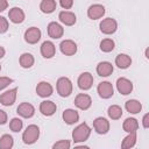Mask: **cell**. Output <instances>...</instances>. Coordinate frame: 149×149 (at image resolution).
<instances>
[{
    "label": "cell",
    "mask_w": 149,
    "mask_h": 149,
    "mask_svg": "<svg viewBox=\"0 0 149 149\" xmlns=\"http://www.w3.org/2000/svg\"><path fill=\"white\" fill-rule=\"evenodd\" d=\"M99 28H100V31L102 34H105V35H112L118 29V22L113 17H106V19H102V21L99 24Z\"/></svg>",
    "instance_id": "obj_4"
},
{
    "label": "cell",
    "mask_w": 149,
    "mask_h": 149,
    "mask_svg": "<svg viewBox=\"0 0 149 149\" xmlns=\"http://www.w3.org/2000/svg\"><path fill=\"white\" fill-rule=\"evenodd\" d=\"M13 83V79L9 78V77H0V91L6 88L9 84Z\"/></svg>",
    "instance_id": "obj_35"
},
{
    "label": "cell",
    "mask_w": 149,
    "mask_h": 149,
    "mask_svg": "<svg viewBox=\"0 0 149 149\" xmlns=\"http://www.w3.org/2000/svg\"><path fill=\"white\" fill-rule=\"evenodd\" d=\"M58 19L59 21L65 24V26H73L76 22H77V17H76V14L70 12V10H62L59 12L58 14Z\"/></svg>",
    "instance_id": "obj_19"
},
{
    "label": "cell",
    "mask_w": 149,
    "mask_h": 149,
    "mask_svg": "<svg viewBox=\"0 0 149 149\" xmlns=\"http://www.w3.org/2000/svg\"><path fill=\"white\" fill-rule=\"evenodd\" d=\"M57 3L55 0H42L40 3V10L44 14H51L56 10Z\"/></svg>",
    "instance_id": "obj_27"
},
{
    "label": "cell",
    "mask_w": 149,
    "mask_h": 149,
    "mask_svg": "<svg viewBox=\"0 0 149 149\" xmlns=\"http://www.w3.org/2000/svg\"><path fill=\"white\" fill-rule=\"evenodd\" d=\"M47 30H48L49 37H51L54 40H58V38L63 37V35H64V28L58 22H55V21H52L48 24Z\"/></svg>",
    "instance_id": "obj_13"
},
{
    "label": "cell",
    "mask_w": 149,
    "mask_h": 149,
    "mask_svg": "<svg viewBox=\"0 0 149 149\" xmlns=\"http://www.w3.org/2000/svg\"><path fill=\"white\" fill-rule=\"evenodd\" d=\"M56 54V47L51 41H44L41 45V55L44 58H52Z\"/></svg>",
    "instance_id": "obj_20"
},
{
    "label": "cell",
    "mask_w": 149,
    "mask_h": 149,
    "mask_svg": "<svg viewBox=\"0 0 149 149\" xmlns=\"http://www.w3.org/2000/svg\"><path fill=\"white\" fill-rule=\"evenodd\" d=\"M136 132L135 133H128V135L122 140L121 142V148L122 149H130L133 147H135L136 144Z\"/></svg>",
    "instance_id": "obj_28"
},
{
    "label": "cell",
    "mask_w": 149,
    "mask_h": 149,
    "mask_svg": "<svg viewBox=\"0 0 149 149\" xmlns=\"http://www.w3.org/2000/svg\"><path fill=\"white\" fill-rule=\"evenodd\" d=\"M62 118H63V121L66 123V125H74L76 122L79 121V114L76 109H72V108H68L63 112L62 114Z\"/></svg>",
    "instance_id": "obj_21"
},
{
    "label": "cell",
    "mask_w": 149,
    "mask_h": 149,
    "mask_svg": "<svg viewBox=\"0 0 149 149\" xmlns=\"http://www.w3.org/2000/svg\"><path fill=\"white\" fill-rule=\"evenodd\" d=\"M71 147V143L69 140H59L56 143H54L52 149H69Z\"/></svg>",
    "instance_id": "obj_33"
},
{
    "label": "cell",
    "mask_w": 149,
    "mask_h": 149,
    "mask_svg": "<svg viewBox=\"0 0 149 149\" xmlns=\"http://www.w3.org/2000/svg\"><path fill=\"white\" fill-rule=\"evenodd\" d=\"M23 127V121L19 118H13L10 121H9V129L14 133H17L22 129Z\"/></svg>",
    "instance_id": "obj_32"
},
{
    "label": "cell",
    "mask_w": 149,
    "mask_h": 149,
    "mask_svg": "<svg viewBox=\"0 0 149 149\" xmlns=\"http://www.w3.org/2000/svg\"><path fill=\"white\" fill-rule=\"evenodd\" d=\"M8 7V1L7 0H0V13L3 12L5 9H7Z\"/></svg>",
    "instance_id": "obj_39"
},
{
    "label": "cell",
    "mask_w": 149,
    "mask_h": 149,
    "mask_svg": "<svg viewBox=\"0 0 149 149\" xmlns=\"http://www.w3.org/2000/svg\"><path fill=\"white\" fill-rule=\"evenodd\" d=\"M0 71H1V65H0Z\"/></svg>",
    "instance_id": "obj_41"
},
{
    "label": "cell",
    "mask_w": 149,
    "mask_h": 149,
    "mask_svg": "<svg viewBox=\"0 0 149 149\" xmlns=\"http://www.w3.org/2000/svg\"><path fill=\"white\" fill-rule=\"evenodd\" d=\"M8 120V116H7V113L2 109H0V125H5Z\"/></svg>",
    "instance_id": "obj_37"
},
{
    "label": "cell",
    "mask_w": 149,
    "mask_h": 149,
    "mask_svg": "<svg viewBox=\"0 0 149 149\" xmlns=\"http://www.w3.org/2000/svg\"><path fill=\"white\" fill-rule=\"evenodd\" d=\"M56 111H57V106L51 100H43L40 104V112L44 116H51L56 113Z\"/></svg>",
    "instance_id": "obj_16"
},
{
    "label": "cell",
    "mask_w": 149,
    "mask_h": 149,
    "mask_svg": "<svg viewBox=\"0 0 149 149\" xmlns=\"http://www.w3.org/2000/svg\"><path fill=\"white\" fill-rule=\"evenodd\" d=\"M59 5L64 9H70L73 6V0H59Z\"/></svg>",
    "instance_id": "obj_36"
},
{
    "label": "cell",
    "mask_w": 149,
    "mask_h": 149,
    "mask_svg": "<svg viewBox=\"0 0 149 149\" xmlns=\"http://www.w3.org/2000/svg\"><path fill=\"white\" fill-rule=\"evenodd\" d=\"M99 47H100V50L102 52H111L115 48V42L112 38H104L100 42V45Z\"/></svg>",
    "instance_id": "obj_31"
},
{
    "label": "cell",
    "mask_w": 149,
    "mask_h": 149,
    "mask_svg": "<svg viewBox=\"0 0 149 149\" xmlns=\"http://www.w3.org/2000/svg\"><path fill=\"white\" fill-rule=\"evenodd\" d=\"M116 90L122 95H128L133 92V83L125 77H120L116 79Z\"/></svg>",
    "instance_id": "obj_8"
},
{
    "label": "cell",
    "mask_w": 149,
    "mask_h": 149,
    "mask_svg": "<svg viewBox=\"0 0 149 149\" xmlns=\"http://www.w3.org/2000/svg\"><path fill=\"white\" fill-rule=\"evenodd\" d=\"M19 63H20V66L23 68V69H30L34 63H35V58L29 52H23L20 58H19Z\"/></svg>",
    "instance_id": "obj_26"
},
{
    "label": "cell",
    "mask_w": 149,
    "mask_h": 149,
    "mask_svg": "<svg viewBox=\"0 0 149 149\" xmlns=\"http://www.w3.org/2000/svg\"><path fill=\"white\" fill-rule=\"evenodd\" d=\"M125 108L130 114H137V113H140L142 111V104L136 99H130V100L126 101Z\"/></svg>",
    "instance_id": "obj_24"
},
{
    "label": "cell",
    "mask_w": 149,
    "mask_h": 149,
    "mask_svg": "<svg viewBox=\"0 0 149 149\" xmlns=\"http://www.w3.org/2000/svg\"><path fill=\"white\" fill-rule=\"evenodd\" d=\"M16 113L24 119H30L35 114V107L30 102H21L16 108Z\"/></svg>",
    "instance_id": "obj_12"
},
{
    "label": "cell",
    "mask_w": 149,
    "mask_h": 149,
    "mask_svg": "<svg viewBox=\"0 0 149 149\" xmlns=\"http://www.w3.org/2000/svg\"><path fill=\"white\" fill-rule=\"evenodd\" d=\"M40 137V128L36 125H29L22 134V141L24 144H34Z\"/></svg>",
    "instance_id": "obj_3"
},
{
    "label": "cell",
    "mask_w": 149,
    "mask_h": 149,
    "mask_svg": "<svg viewBox=\"0 0 149 149\" xmlns=\"http://www.w3.org/2000/svg\"><path fill=\"white\" fill-rule=\"evenodd\" d=\"M16 94H17V88H10L3 93L0 94V104L2 106H12L15 100H16Z\"/></svg>",
    "instance_id": "obj_11"
},
{
    "label": "cell",
    "mask_w": 149,
    "mask_h": 149,
    "mask_svg": "<svg viewBox=\"0 0 149 149\" xmlns=\"http://www.w3.org/2000/svg\"><path fill=\"white\" fill-rule=\"evenodd\" d=\"M77 85L83 91L90 90L93 85V76L90 72H83L81 74H79L77 79Z\"/></svg>",
    "instance_id": "obj_10"
},
{
    "label": "cell",
    "mask_w": 149,
    "mask_h": 149,
    "mask_svg": "<svg viewBox=\"0 0 149 149\" xmlns=\"http://www.w3.org/2000/svg\"><path fill=\"white\" fill-rule=\"evenodd\" d=\"M74 106L81 111H87L92 105V99L86 93H79L74 98Z\"/></svg>",
    "instance_id": "obj_7"
},
{
    "label": "cell",
    "mask_w": 149,
    "mask_h": 149,
    "mask_svg": "<svg viewBox=\"0 0 149 149\" xmlns=\"http://www.w3.org/2000/svg\"><path fill=\"white\" fill-rule=\"evenodd\" d=\"M59 49H61V52L65 56H73L76 52H77V44L74 41L72 40H64L61 42L59 44Z\"/></svg>",
    "instance_id": "obj_14"
},
{
    "label": "cell",
    "mask_w": 149,
    "mask_h": 149,
    "mask_svg": "<svg viewBox=\"0 0 149 149\" xmlns=\"http://www.w3.org/2000/svg\"><path fill=\"white\" fill-rule=\"evenodd\" d=\"M5 54H6V50H5V48L0 45V59H1V58L5 56Z\"/></svg>",
    "instance_id": "obj_40"
},
{
    "label": "cell",
    "mask_w": 149,
    "mask_h": 149,
    "mask_svg": "<svg viewBox=\"0 0 149 149\" xmlns=\"http://www.w3.org/2000/svg\"><path fill=\"white\" fill-rule=\"evenodd\" d=\"M91 135V128L86 122H83L78 125L73 130H72V140L74 143L79 142H85Z\"/></svg>",
    "instance_id": "obj_1"
},
{
    "label": "cell",
    "mask_w": 149,
    "mask_h": 149,
    "mask_svg": "<svg viewBox=\"0 0 149 149\" xmlns=\"http://www.w3.org/2000/svg\"><path fill=\"white\" fill-rule=\"evenodd\" d=\"M14 146V140L12 135L9 134H3L0 137V149H10Z\"/></svg>",
    "instance_id": "obj_30"
},
{
    "label": "cell",
    "mask_w": 149,
    "mask_h": 149,
    "mask_svg": "<svg viewBox=\"0 0 149 149\" xmlns=\"http://www.w3.org/2000/svg\"><path fill=\"white\" fill-rule=\"evenodd\" d=\"M113 70H114V68H113L112 63L106 62V61L100 62L97 65V73L100 77H108V76H111L113 73Z\"/></svg>",
    "instance_id": "obj_22"
},
{
    "label": "cell",
    "mask_w": 149,
    "mask_h": 149,
    "mask_svg": "<svg viewBox=\"0 0 149 149\" xmlns=\"http://www.w3.org/2000/svg\"><path fill=\"white\" fill-rule=\"evenodd\" d=\"M8 30V21L6 17L0 16V34H5Z\"/></svg>",
    "instance_id": "obj_34"
},
{
    "label": "cell",
    "mask_w": 149,
    "mask_h": 149,
    "mask_svg": "<svg viewBox=\"0 0 149 149\" xmlns=\"http://www.w3.org/2000/svg\"><path fill=\"white\" fill-rule=\"evenodd\" d=\"M97 92H98V94H99L100 98H102V99H109L114 94V88H113L112 83H109V81H101V83L98 84Z\"/></svg>",
    "instance_id": "obj_6"
},
{
    "label": "cell",
    "mask_w": 149,
    "mask_h": 149,
    "mask_svg": "<svg viewBox=\"0 0 149 149\" xmlns=\"http://www.w3.org/2000/svg\"><path fill=\"white\" fill-rule=\"evenodd\" d=\"M142 126L143 128H149V113H146L142 118Z\"/></svg>",
    "instance_id": "obj_38"
},
{
    "label": "cell",
    "mask_w": 149,
    "mask_h": 149,
    "mask_svg": "<svg viewBox=\"0 0 149 149\" xmlns=\"http://www.w3.org/2000/svg\"><path fill=\"white\" fill-rule=\"evenodd\" d=\"M8 17H9L10 22L19 24V23H22L24 21L26 15H24V12L20 7H13L8 12Z\"/></svg>",
    "instance_id": "obj_17"
},
{
    "label": "cell",
    "mask_w": 149,
    "mask_h": 149,
    "mask_svg": "<svg viewBox=\"0 0 149 149\" xmlns=\"http://www.w3.org/2000/svg\"><path fill=\"white\" fill-rule=\"evenodd\" d=\"M72 81L68 78V77H61L57 79V83H56V90H57V93L63 97V98H66L69 97L71 93H72Z\"/></svg>",
    "instance_id": "obj_2"
},
{
    "label": "cell",
    "mask_w": 149,
    "mask_h": 149,
    "mask_svg": "<svg viewBox=\"0 0 149 149\" xmlns=\"http://www.w3.org/2000/svg\"><path fill=\"white\" fill-rule=\"evenodd\" d=\"M105 7L100 3H94V5H91L87 9V16L91 19V20H98V19H101L104 15H105Z\"/></svg>",
    "instance_id": "obj_15"
},
{
    "label": "cell",
    "mask_w": 149,
    "mask_h": 149,
    "mask_svg": "<svg viewBox=\"0 0 149 149\" xmlns=\"http://www.w3.org/2000/svg\"><path fill=\"white\" fill-rule=\"evenodd\" d=\"M42 33L37 27H30L24 31V41L28 44H36L41 40Z\"/></svg>",
    "instance_id": "obj_9"
},
{
    "label": "cell",
    "mask_w": 149,
    "mask_h": 149,
    "mask_svg": "<svg viewBox=\"0 0 149 149\" xmlns=\"http://www.w3.org/2000/svg\"><path fill=\"white\" fill-rule=\"evenodd\" d=\"M107 114L112 120H119L122 116V108L119 105H111L107 109Z\"/></svg>",
    "instance_id": "obj_29"
},
{
    "label": "cell",
    "mask_w": 149,
    "mask_h": 149,
    "mask_svg": "<svg viewBox=\"0 0 149 149\" xmlns=\"http://www.w3.org/2000/svg\"><path fill=\"white\" fill-rule=\"evenodd\" d=\"M122 129L126 133H135L139 129V121L135 118H127L122 123Z\"/></svg>",
    "instance_id": "obj_25"
},
{
    "label": "cell",
    "mask_w": 149,
    "mask_h": 149,
    "mask_svg": "<svg viewBox=\"0 0 149 149\" xmlns=\"http://www.w3.org/2000/svg\"><path fill=\"white\" fill-rule=\"evenodd\" d=\"M109 121L104 118V116H98L93 120V128L97 134L99 135H105L109 130Z\"/></svg>",
    "instance_id": "obj_5"
},
{
    "label": "cell",
    "mask_w": 149,
    "mask_h": 149,
    "mask_svg": "<svg viewBox=\"0 0 149 149\" xmlns=\"http://www.w3.org/2000/svg\"><path fill=\"white\" fill-rule=\"evenodd\" d=\"M52 92H54V87L48 81H40L36 86V93L41 98H48L52 94Z\"/></svg>",
    "instance_id": "obj_18"
},
{
    "label": "cell",
    "mask_w": 149,
    "mask_h": 149,
    "mask_svg": "<svg viewBox=\"0 0 149 149\" xmlns=\"http://www.w3.org/2000/svg\"><path fill=\"white\" fill-rule=\"evenodd\" d=\"M115 65L119 69H128L132 65V58L127 54H119L115 57Z\"/></svg>",
    "instance_id": "obj_23"
}]
</instances>
